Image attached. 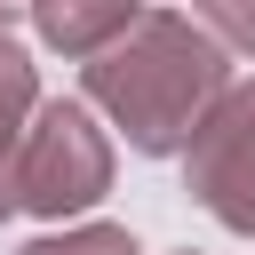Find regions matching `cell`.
<instances>
[{
	"instance_id": "1",
	"label": "cell",
	"mask_w": 255,
	"mask_h": 255,
	"mask_svg": "<svg viewBox=\"0 0 255 255\" xmlns=\"http://www.w3.org/2000/svg\"><path fill=\"white\" fill-rule=\"evenodd\" d=\"M223 88H231V48L207 16H183V8H143L112 48L80 64V96L143 159L183 151Z\"/></svg>"
},
{
	"instance_id": "2",
	"label": "cell",
	"mask_w": 255,
	"mask_h": 255,
	"mask_svg": "<svg viewBox=\"0 0 255 255\" xmlns=\"http://www.w3.org/2000/svg\"><path fill=\"white\" fill-rule=\"evenodd\" d=\"M16 183H24V215L40 223H64V215H88L104 191H112V135L96 128V104L80 96H40L24 143H16Z\"/></svg>"
},
{
	"instance_id": "3",
	"label": "cell",
	"mask_w": 255,
	"mask_h": 255,
	"mask_svg": "<svg viewBox=\"0 0 255 255\" xmlns=\"http://www.w3.org/2000/svg\"><path fill=\"white\" fill-rule=\"evenodd\" d=\"M183 191L239 239H255V80H231L183 143Z\"/></svg>"
},
{
	"instance_id": "4",
	"label": "cell",
	"mask_w": 255,
	"mask_h": 255,
	"mask_svg": "<svg viewBox=\"0 0 255 255\" xmlns=\"http://www.w3.org/2000/svg\"><path fill=\"white\" fill-rule=\"evenodd\" d=\"M143 8H151V0H32V32H40V48L88 64V56L112 48Z\"/></svg>"
},
{
	"instance_id": "5",
	"label": "cell",
	"mask_w": 255,
	"mask_h": 255,
	"mask_svg": "<svg viewBox=\"0 0 255 255\" xmlns=\"http://www.w3.org/2000/svg\"><path fill=\"white\" fill-rule=\"evenodd\" d=\"M32 112H40V72H32V56L0 32V223L24 207V183H16V143H24V128H32Z\"/></svg>"
},
{
	"instance_id": "6",
	"label": "cell",
	"mask_w": 255,
	"mask_h": 255,
	"mask_svg": "<svg viewBox=\"0 0 255 255\" xmlns=\"http://www.w3.org/2000/svg\"><path fill=\"white\" fill-rule=\"evenodd\" d=\"M16 255H143V239L128 223H72V231H40Z\"/></svg>"
},
{
	"instance_id": "7",
	"label": "cell",
	"mask_w": 255,
	"mask_h": 255,
	"mask_svg": "<svg viewBox=\"0 0 255 255\" xmlns=\"http://www.w3.org/2000/svg\"><path fill=\"white\" fill-rule=\"evenodd\" d=\"M215 32H223V48L231 56H255V0H191Z\"/></svg>"
},
{
	"instance_id": "8",
	"label": "cell",
	"mask_w": 255,
	"mask_h": 255,
	"mask_svg": "<svg viewBox=\"0 0 255 255\" xmlns=\"http://www.w3.org/2000/svg\"><path fill=\"white\" fill-rule=\"evenodd\" d=\"M8 16H32V0H0V24H8Z\"/></svg>"
}]
</instances>
